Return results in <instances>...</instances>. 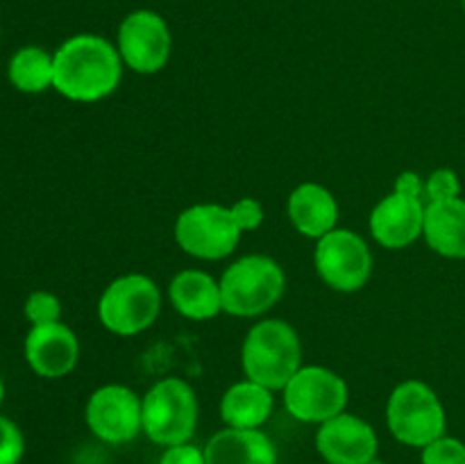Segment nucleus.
<instances>
[{
	"instance_id": "1",
	"label": "nucleus",
	"mask_w": 465,
	"mask_h": 464,
	"mask_svg": "<svg viewBox=\"0 0 465 464\" xmlns=\"http://www.w3.org/2000/svg\"><path fill=\"white\" fill-rule=\"evenodd\" d=\"M53 57V89L71 103L91 105L109 98L125 71L116 44L94 32L68 36Z\"/></svg>"
},
{
	"instance_id": "2",
	"label": "nucleus",
	"mask_w": 465,
	"mask_h": 464,
	"mask_svg": "<svg viewBox=\"0 0 465 464\" xmlns=\"http://www.w3.org/2000/svg\"><path fill=\"white\" fill-rule=\"evenodd\" d=\"M302 367V341L284 318H262L241 344V368L248 380L282 391Z\"/></svg>"
},
{
	"instance_id": "3",
	"label": "nucleus",
	"mask_w": 465,
	"mask_h": 464,
	"mask_svg": "<svg viewBox=\"0 0 465 464\" xmlns=\"http://www.w3.org/2000/svg\"><path fill=\"white\" fill-rule=\"evenodd\" d=\"M223 312L236 318H254L271 312L286 291V273L271 255L252 253L234 259L218 277Z\"/></svg>"
},
{
	"instance_id": "4",
	"label": "nucleus",
	"mask_w": 465,
	"mask_h": 464,
	"mask_svg": "<svg viewBox=\"0 0 465 464\" xmlns=\"http://www.w3.org/2000/svg\"><path fill=\"white\" fill-rule=\"evenodd\" d=\"M386 426L393 439L411 449H425L448 430V414L440 396L427 382L404 380L386 400Z\"/></svg>"
},
{
	"instance_id": "5",
	"label": "nucleus",
	"mask_w": 465,
	"mask_h": 464,
	"mask_svg": "<svg viewBox=\"0 0 465 464\" xmlns=\"http://www.w3.org/2000/svg\"><path fill=\"white\" fill-rule=\"evenodd\" d=\"M143 435L153 444H186L195 435L200 417V403L195 389L175 376L154 382L143 396Z\"/></svg>"
},
{
	"instance_id": "6",
	"label": "nucleus",
	"mask_w": 465,
	"mask_h": 464,
	"mask_svg": "<svg viewBox=\"0 0 465 464\" xmlns=\"http://www.w3.org/2000/svg\"><path fill=\"white\" fill-rule=\"evenodd\" d=\"M162 289L145 273H125L104 287L98 318L116 337H136L150 330L162 314Z\"/></svg>"
},
{
	"instance_id": "7",
	"label": "nucleus",
	"mask_w": 465,
	"mask_h": 464,
	"mask_svg": "<svg viewBox=\"0 0 465 464\" xmlns=\"http://www.w3.org/2000/svg\"><path fill=\"white\" fill-rule=\"evenodd\" d=\"M173 235L186 255L203 262H218L234 253L243 232L227 205L195 203L177 214Z\"/></svg>"
},
{
	"instance_id": "8",
	"label": "nucleus",
	"mask_w": 465,
	"mask_h": 464,
	"mask_svg": "<svg viewBox=\"0 0 465 464\" xmlns=\"http://www.w3.org/2000/svg\"><path fill=\"white\" fill-rule=\"evenodd\" d=\"M313 268L325 287L339 294H354L372 276V250L359 232L336 227L316 241Z\"/></svg>"
},
{
	"instance_id": "9",
	"label": "nucleus",
	"mask_w": 465,
	"mask_h": 464,
	"mask_svg": "<svg viewBox=\"0 0 465 464\" xmlns=\"http://www.w3.org/2000/svg\"><path fill=\"white\" fill-rule=\"evenodd\" d=\"M284 408L295 421L325 423L345 412L350 400L348 382L321 364H302L282 389Z\"/></svg>"
},
{
	"instance_id": "10",
	"label": "nucleus",
	"mask_w": 465,
	"mask_h": 464,
	"mask_svg": "<svg viewBox=\"0 0 465 464\" xmlns=\"http://www.w3.org/2000/svg\"><path fill=\"white\" fill-rule=\"evenodd\" d=\"M116 48L125 68L136 76H154L163 71L171 59V27L159 12L134 9L118 25Z\"/></svg>"
},
{
	"instance_id": "11",
	"label": "nucleus",
	"mask_w": 465,
	"mask_h": 464,
	"mask_svg": "<svg viewBox=\"0 0 465 464\" xmlns=\"http://www.w3.org/2000/svg\"><path fill=\"white\" fill-rule=\"evenodd\" d=\"M84 421L91 435L104 444H130L143 432V398L125 385H103L91 391Z\"/></svg>"
},
{
	"instance_id": "12",
	"label": "nucleus",
	"mask_w": 465,
	"mask_h": 464,
	"mask_svg": "<svg viewBox=\"0 0 465 464\" xmlns=\"http://www.w3.org/2000/svg\"><path fill=\"white\" fill-rule=\"evenodd\" d=\"M316 450L325 464H368L377 458L380 437L366 419L341 412L318 426Z\"/></svg>"
},
{
	"instance_id": "13",
	"label": "nucleus",
	"mask_w": 465,
	"mask_h": 464,
	"mask_svg": "<svg viewBox=\"0 0 465 464\" xmlns=\"http://www.w3.org/2000/svg\"><path fill=\"white\" fill-rule=\"evenodd\" d=\"M427 203L400 191H391L368 217L371 237L386 250H402L422 239Z\"/></svg>"
},
{
	"instance_id": "14",
	"label": "nucleus",
	"mask_w": 465,
	"mask_h": 464,
	"mask_svg": "<svg viewBox=\"0 0 465 464\" xmlns=\"http://www.w3.org/2000/svg\"><path fill=\"white\" fill-rule=\"evenodd\" d=\"M25 362L39 378L57 380L80 362V341L66 323L32 326L25 335Z\"/></svg>"
},
{
	"instance_id": "15",
	"label": "nucleus",
	"mask_w": 465,
	"mask_h": 464,
	"mask_svg": "<svg viewBox=\"0 0 465 464\" xmlns=\"http://www.w3.org/2000/svg\"><path fill=\"white\" fill-rule=\"evenodd\" d=\"M286 214L295 232L313 241L339 227V203L321 182H302L295 187L286 200Z\"/></svg>"
},
{
	"instance_id": "16",
	"label": "nucleus",
	"mask_w": 465,
	"mask_h": 464,
	"mask_svg": "<svg viewBox=\"0 0 465 464\" xmlns=\"http://www.w3.org/2000/svg\"><path fill=\"white\" fill-rule=\"evenodd\" d=\"M168 300L189 321H212L223 312L221 282L203 268H184L168 282Z\"/></svg>"
},
{
	"instance_id": "17",
	"label": "nucleus",
	"mask_w": 465,
	"mask_h": 464,
	"mask_svg": "<svg viewBox=\"0 0 465 464\" xmlns=\"http://www.w3.org/2000/svg\"><path fill=\"white\" fill-rule=\"evenodd\" d=\"M207 464H277V446L262 428H223L204 444Z\"/></svg>"
},
{
	"instance_id": "18",
	"label": "nucleus",
	"mask_w": 465,
	"mask_h": 464,
	"mask_svg": "<svg viewBox=\"0 0 465 464\" xmlns=\"http://www.w3.org/2000/svg\"><path fill=\"white\" fill-rule=\"evenodd\" d=\"M272 409H275V391L248 378L227 387L218 405L223 423L227 428H243V430L262 428L272 417Z\"/></svg>"
},
{
	"instance_id": "19",
	"label": "nucleus",
	"mask_w": 465,
	"mask_h": 464,
	"mask_svg": "<svg viewBox=\"0 0 465 464\" xmlns=\"http://www.w3.org/2000/svg\"><path fill=\"white\" fill-rule=\"evenodd\" d=\"M422 239L440 257L465 259V200L461 196L427 203Z\"/></svg>"
},
{
	"instance_id": "20",
	"label": "nucleus",
	"mask_w": 465,
	"mask_h": 464,
	"mask_svg": "<svg viewBox=\"0 0 465 464\" xmlns=\"http://www.w3.org/2000/svg\"><path fill=\"white\" fill-rule=\"evenodd\" d=\"M7 77L21 94H44L53 89L54 57L41 45H23L7 64Z\"/></svg>"
},
{
	"instance_id": "21",
	"label": "nucleus",
	"mask_w": 465,
	"mask_h": 464,
	"mask_svg": "<svg viewBox=\"0 0 465 464\" xmlns=\"http://www.w3.org/2000/svg\"><path fill=\"white\" fill-rule=\"evenodd\" d=\"M23 314L30 326H48V323L62 321V300L53 291L36 289L27 296L23 305Z\"/></svg>"
},
{
	"instance_id": "22",
	"label": "nucleus",
	"mask_w": 465,
	"mask_h": 464,
	"mask_svg": "<svg viewBox=\"0 0 465 464\" xmlns=\"http://www.w3.org/2000/svg\"><path fill=\"white\" fill-rule=\"evenodd\" d=\"M420 450V464H465V444L459 437L443 435Z\"/></svg>"
},
{
	"instance_id": "23",
	"label": "nucleus",
	"mask_w": 465,
	"mask_h": 464,
	"mask_svg": "<svg viewBox=\"0 0 465 464\" xmlns=\"http://www.w3.org/2000/svg\"><path fill=\"white\" fill-rule=\"evenodd\" d=\"M461 196V180L452 168H436L425 177V203H440Z\"/></svg>"
},
{
	"instance_id": "24",
	"label": "nucleus",
	"mask_w": 465,
	"mask_h": 464,
	"mask_svg": "<svg viewBox=\"0 0 465 464\" xmlns=\"http://www.w3.org/2000/svg\"><path fill=\"white\" fill-rule=\"evenodd\" d=\"M25 455V437L12 419L0 414V464H18Z\"/></svg>"
},
{
	"instance_id": "25",
	"label": "nucleus",
	"mask_w": 465,
	"mask_h": 464,
	"mask_svg": "<svg viewBox=\"0 0 465 464\" xmlns=\"http://www.w3.org/2000/svg\"><path fill=\"white\" fill-rule=\"evenodd\" d=\"M230 209L234 214V221L241 227V232L259 230L263 226V218H266L263 205L257 198H252V196H243L234 205H230Z\"/></svg>"
},
{
	"instance_id": "26",
	"label": "nucleus",
	"mask_w": 465,
	"mask_h": 464,
	"mask_svg": "<svg viewBox=\"0 0 465 464\" xmlns=\"http://www.w3.org/2000/svg\"><path fill=\"white\" fill-rule=\"evenodd\" d=\"M159 464H207V458H204V449H198L195 444L186 441V444L163 449Z\"/></svg>"
},
{
	"instance_id": "27",
	"label": "nucleus",
	"mask_w": 465,
	"mask_h": 464,
	"mask_svg": "<svg viewBox=\"0 0 465 464\" xmlns=\"http://www.w3.org/2000/svg\"><path fill=\"white\" fill-rule=\"evenodd\" d=\"M393 191H400L404 196H413V198L425 200V177L416 171H402L395 177Z\"/></svg>"
},
{
	"instance_id": "28",
	"label": "nucleus",
	"mask_w": 465,
	"mask_h": 464,
	"mask_svg": "<svg viewBox=\"0 0 465 464\" xmlns=\"http://www.w3.org/2000/svg\"><path fill=\"white\" fill-rule=\"evenodd\" d=\"M3 400H5V382L3 378H0V405H3Z\"/></svg>"
},
{
	"instance_id": "29",
	"label": "nucleus",
	"mask_w": 465,
	"mask_h": 464,
	"mask_svg": "<svg viewBox=\"0 0 465 464\" xmlns=\"http://www.w3.org/2000/svg\"><path fill=\"white\" fill-rule=\"evenodd\" d=\"M368 464H389V462H384V459H380V458H375V459H372V462H368Z\"/></svg>"
},
{
	"instance_id": "30",
	"label": "nucleus",
	"mask_w": 465,
	"mask_h": 464,
	"mask_svg": "<svg viewBox=\"0 0 465 464\" xmlns=\"http://www.w3.org/2000/svg\"><path fill=\"white\" fill-rule=\"evenodd\" d=\"M461 5H463V12H465V0H461Z\"/></svg>"
}]
</instances>
